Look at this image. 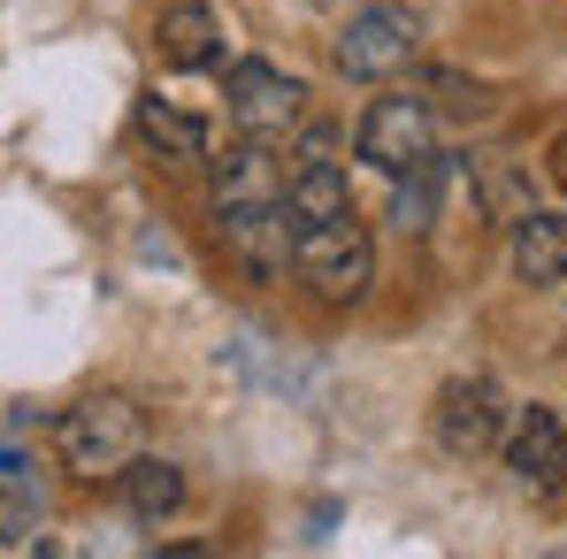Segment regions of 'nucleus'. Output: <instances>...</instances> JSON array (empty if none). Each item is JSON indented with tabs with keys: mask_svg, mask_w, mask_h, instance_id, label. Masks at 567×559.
I'll use <instances>...</instances> for the list:
<instances>
[{
	"mask_svg": "<svg viewBox=\"0 0 567 559\" xmlns=\"http://www.w3.org/2000/svg\"><path fill=\"white\" fill-rule=\"evenodd\" d=\"M138 453H146V406L131 391H93L54 422V460L78 483H115Z\"/></svg>",
	"mask_w": 567,
	"mask_h": 559,
	"instance_id": "1",
	"label": "nucleus"
},
{
	"mask_svg": "<svg viewBox=\"0 0 567 559\" xmlns=\"http://www.w3.org/2000/svg\"><path fill=\"white\" fill-rule=\"evenodd\" d=\"M291 277L307 283L322 307H361L369 283H377V246L353 215H330V222H299L291 238Z\"/></svg>",
	"mask_w": 567,
	"mask_h": 559,
	"instance_id": "2",
	"label": "nucleus"
},
{
	"mask_svg": "<svg viewBox=\"0 0 567 559\" xmlns=\"http://www.w3.org/2000/svg\"><path fill=\"white\" fill-rule=\"evenodd\" d=\"M223 115H230L238 138L284 146V138L299 131V115H307V85H299L291 70H277V62H230V77H223Z\"/></svg>",
	"mask_w": 567,
	"mask_h": 559,
	"instance_id": "3",
	"label": "nucleus"
},
{
	"mask_svg": "<svg viewBox=\"0 0 567 559\" xmlns=\"http://www.w3.org/2000/svg\"><path fill=\"white\" fill-rule=\"evenodd\" d=\"M215 238H223V261H230L238 277L269 291V283H284V269H291L299 222H291L284 199H261V207H215Z\"/></svg>",
	"mask_w": 567,
	"mask_h": 559,
	"instance_id": "4",
	"label": "nucleus"
},
{
	"mask_svg": "<svg viewBox=\"0 0 567 559\" xmlns=\"http://www.w3.org/2000/svg\"><path fill=\"white\" fill-rule=\"evenodd\" d=\"M430 437H437L445 460H483V453H498V445H506V391H498L491 375L445 383L437 406H430Z\"/></svg>",
	"mask_w": 567,
	"mask_h": 559,
	"instance_id": "5",
	"label": "nucleus"
},
{
	"mask_svg": "<svg viewBox=\"0 0 567 559\" xmlns=\"http://www.w3.org/2000/svg\"><path fill=\"white\" fill-rule=\"evenodd\" d=\"M414 54H422V23H414L406 8H361V15L338 31V46H330L338 77H353V85H383V77H399Z\"/></svg>",
	"mask_w": 567,
	"mask_h": 559,
	"instance_id": "6",
	"label": "nucleus"
},
{
	"mask_svg": "<svg viewBox=\"0 0 567 559\" xmlns=\"http://www.w3.org/2000/svg\"><path fill=\"white\" fill-rule=\"evenodd\" d=\"M361 162L383 169V177H406V169H422V162H437V115H430V100L414 93H383L369 115H361Z\"/></svg>",
	"mask_w": 567,
	"mask_h": 559,
	"instance_id": "7",
	"label": "nucleus"
},
{
	"mask_svg": "<svg viewBox=\"0 0 567 559\" xmlns=\"http://www.w3.org/2000/svg\"><path fill=\"white\" fill-rule=\"evenodd\" d=\"M506 475L529 490V498H560L567 483V422L553 406H522L514 429H506Z\"/></svg>",
	"mask_w": 567,
	"mask_h": 559,
	"instance_id": "8",
	"label": "nucleus"
},
{
	"mask_svg": "<svg viewBox=\"0 0 567 559\" xmlns=\"http://www.w3.org/2000/svg\"><path fill=\"white\" fill-rule=\"evenodd\" d=\"M514 277L529 291L567 283V207H522L514 215Z\"/></svg>",
	"mask_w": 567,
	"mask_h": 559,
	"instance_id": "9",
	"label": "nucleus"
},
{
	"mask_svg": "<svg viewBox=\"0 0 567 559\" xmlns=\"http://www.w3.org/2000/svg\"><path fill=\"white\" fill-rule=\"evenodd\" d=\"M131 131H138V146H146L154 162H169V169H199V162H207V123L185 115L177 100H162V93H146L131 107Z\"/></svg>",
	"mask_w": 567,
	"mask_h": 559,
	"instance_id": "10",
	"label": "nucleus"
},
{
	"mask_svg": "<svg viewBox=\"0 0 567 559\" xmlns=\"http://www.w3.org/2000/svg\"><path fill=\"white\" fill-rule=\"evenodd\" d=\"M154 46H162L169 70H223V15L199 8V0H177V8H162Z\"/></svg>",
	"mask_w": 567,
	"mask_h": 559,
	"instance_id": "11",
	"label": "nucleus"
},
{
	"mask_svg": "<svg viewBox=\"0 0 567 559\" xmlns=\"http://www.w3.org/2000/svg\"><path fill=\"white\" fill-rule=\"evenodd\" d=\"M261 199H284V169L261 138H246L215 162V207H261Z\"/></svg>",
	"mask_w": 567,
	"mask_h": 559,
	"instance_id": "12",
	"label": "nucleus"
},
{
	"mask_svg": "<svg viewBox=\"0 0 567 559\" xmlns=\"http://www.w3.org/2000/svg\"><path fill=\"white\" fill-rule=\"evenodd\" d=\"M123 483V506H131V521H146V529H162L177 506H185V467L162 460V453H138V460L115 475Z\"/></svg>",
	"mask_w": 567,
	"mask_h": 559,
	"instance_id": "13",
	"label": "nucleus"
},
{
	"mask_svg": "<svg viewBox=\"0 0 567 559\" xmlns=\"http://www.w3.org/2000/svg\"><path fill=\"white\" fill-rule=\"evenodd\" d=\"M284 207H291V222H330V215H353L346 169H338L330 154H299V169L284 177Z\"/></svg>",
	"mask_w": 567,
	"mask_h": 559,
	"instance_id": "14",
	"label": "nucleus"
},
{
	"mask_svg": "<svg viewBox=\"0 0 567 559\" xmlns=\"http://www.w3.org/2000/svg\"><path fill=\"white\" fill-rule=\"evenodd\" d=\"M437 185H445V162L406 169V177H399V199H391V222H399V230H430V215H437Z\"/></svg>",
	"mask_w": 567,
	"mask_h": 559,
	"instance_id": "15",
	"label": "nucleus"
},
{
	"mask_svg": "<svg viewBox=\"0 0 567 559\" xmlns=\"http://www.w3.org/2000/svg\"><path fill=\"white\" fill-rule=\"evenodd\" d=\"M553 185L567 191V131H560V138H553Z\"/></svg>",
	"mask_w": 567,
	"mask_h": 559,
	"instance_id": "16",
	"label": "nucleus"
}]
</instances>
